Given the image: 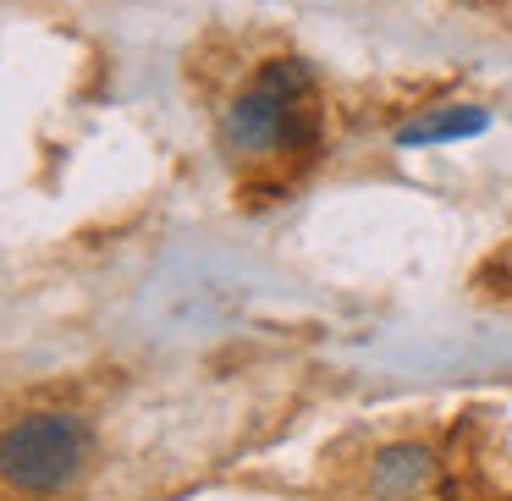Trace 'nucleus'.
<instances>
[{
	"label": "nucleus",
	"instance_id": "f03ea898",
	"mask_svg": "<svg viewBox=\"0 0 512 501\" xmlns=\"http://www.w3.org/2000/svg\"><path fill=\"white\" fill-rule=\"evenodd\" d=\"M309 100H314V78H309L303 61H292V56L265 61V67L254 72V83L232 100L226 122H221L232 155H265V149H281L287 144L292 116H298Z\"/></svg>",
	"mask_w": 512,
	"mask_h": 501
},
{
	"label": "nucleus",
	"instance_id": "7ed1b4c3",
	"mask_svg": "<svg viewBox=\"0 0 512 501\" xmlns=\"http://www.w3.org/2000/svg\"><path fill=\"white\" fill-rule=\"evenodd\" d=\"M430 479H435L430 446L397 441V446H380L375 463H369V496L375 501H413Z\"/></svg>",
	"mask_w": 512,
	"mask_h": 501
},
{
	"label": "nucleus",
	"instance_id": "20e7f679",
	"mask_svg": "<svg viewBox=\"0 0 512 501\" xmlns=\"http://www.w3.org/2000/svg\"><path fill=\"white\" fill-rule=\"evenodd\" d=\"M485 127V111H474V105H452V111H435V116H419V122H408L397 133V144L419 149V144H452V138H468Z\"/></svg>",
	"mask_w": 512,
	"mask_h": 501
},
{
	"label": "nucleus",
	"instance_id": "f257e3e1",
	"mask_svg": "<svg viewBox=\"0 0 512 501\" xmlns=\"http://www.w3.org/2000/svg\"><path fill=\"white\" fill-rule=\"evenodd\" d=\"M94 430L83 413L34 408L0 430V485L17 496H61L89 468Z\"/></svg>",
	"mask_w": 512,
	"mask_h": 501
}]
</instances>
